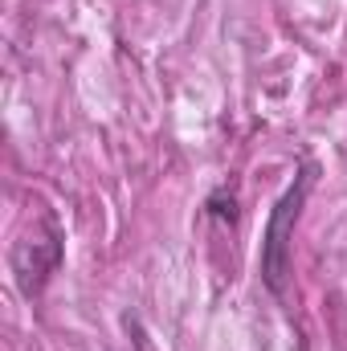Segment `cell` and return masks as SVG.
I'll return each mask as SVG.
<instances>
[{
    "label": "cell",
    "mask_w": 347,
    "mask_h": 351,
    "mask_svg": "<svg viewBox=\"0 0 347 351\" xmlns=\"http://www.w3.org/2000/svg\"><path fill=\"white\" fill-rule=\"evenodd\" d=\"M307 188H311V172L298 176V184L278 200L274 217H270V229H265V250H261V274H265V286L274 294H286V274H290V233H294V221H298V208L307 200Z\"/></svg>",
    "instance_id": "1"
},
{
    "label": "cell",
    "mask_w": 347,
    "mask_h": 351,
    "mask_svg": "<svg viewBox=\"0 0 347 351\" xmlns=\"http://www.w3.org/2000/svg\"><path fill=\"white\" fill-rule=\"evenodd\" d=\"M58 258H62V250H58L53 233H45V237H21L16 250H12V269H16L21 290L37 294L41 282H45V274L58 265Z\"/></svg>",
    "instance_id": "2"
}]
</instances>
